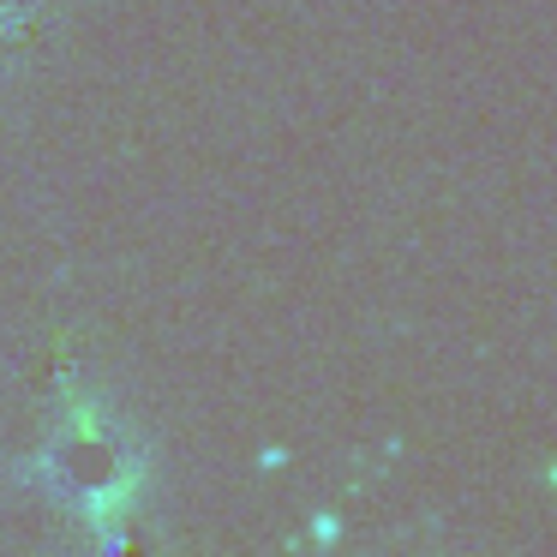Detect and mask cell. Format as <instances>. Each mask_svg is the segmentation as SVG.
Segmentation results:
<instances>
[{
    "mask_svg": "<svg viewBox=\"0 0 557 557\" xmlns=\"http://www.w3.org/2000/svg\"><path fill=\"white\" fill-rule=\"evenodd\" d=\"M37 7H42V0H0V37H25L18 25H30Z\"/></svg>",
    "mask_w": 557,
    "mask_h": 557,
    "instance_id": "cell-1",
    "label": "cell"
}]
</instances>
